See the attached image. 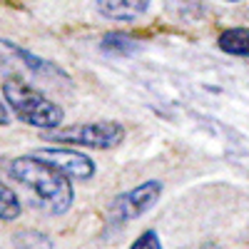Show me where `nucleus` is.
<instances>
[{
	"instance_id": "nucleus-1",
	"label": "nucleus",
	"mask_w": 249,
	"mask_h": 249,
	"mask_svg": "<svg viewBox=\"0 0 249 249\" xmlns=\"http://www.w3.org/2000/svg\"><path fill=\"white\" fill-rule=\"evenodd\" d=\"M10 177L20 184H25L33 192V197L45 207L53 214H62L72 207V187H70V177H65L62 172H57L53 164L43 162L35 155H23L15 157L8 167Z\"/></svg>"
},
{
	"instance_id": "nucleus-2",
	"label": "nucleus",
	"mask_w": 249,
	"mask_h": 249,
	"mask_svg": "<svg viewBox=\"0 0 249 249\" xmlns=\"http://www.w3.org/2000/svg\"><path fill=\"white\" fill-rule=\"evenodd\" d=\"M3 97L8 107L28 124L40 130H53L60 127L62 110L50 97H45L40 90L30 88L23 77H8L3 82Z\"/></svg>"
},
{
	"instance_id": "nucleus-3",
	"label": "nucleus",
	"mask_w": 249,
	"mask_h": 249,
	"mask_svg": "<svg viewBox=\"0 0 249 249\" xmlns=\"http://www.w3.org/2000/svg\"><path fill=\"white\" fill-rule=\"evenodd\" d=\"M43 137L50 142H68L82 144L92 150H112L124 140V130L117 122H88V124H70V127H53L43 130Z\"/></svg>"
},
{
	"instance_id": "nucleus-4",
	"label": "nucleus",
	"mask_w": 249,
	"mask_h": 249,
	"mask_svg": "<svg viewBox=\"0 0 249 249\" xmlns=\"http://www.w3.org/2000/svg\"><path fill=\"white\" fill-rule=\"evenodd\" d=\"M160 195H162V184L160 182H144V184L135 187V190L120 195L110 204V219L115 224H124L130 219H137L160 199Z\"/></svg>"
},
{
	"instance_id": "nucleus-5",
	"label": "nucleus",
	"mask_w": 249,
	"mask_h": 249,
	"mask_svg": "<svg viewBox=\"0 0 249 249\" xmlns=\"http://www.w3.org/2000/svg\"><path fill=\"white\" fill-rule=\"evenodd\" d=\"M30 155L40 157L43 162L53 164L57 172H62L70 179H90L95 175V162L82 155L77 150H65V147H40V150H33Z\"/></svg>"
},
{
	"instance_id": "nucleus-6",
	"label": "nucleus",
	"mask_w": 249,
	"mask_h": 249,
	"mask_svg": "<svg viewBox=\"0 0 249 249\" xmlns=\"http://www.w3.org/2000/svg\"><path fill=\"white\" fill-rule=\"evenodd\" d=\"M20 62L25 70H30L37 77H45V80H68L65 72H62L57 65H53L50 60L37 57L35 53L20 48L15 43H8V40H0V65H15Z\"/></svg>"
},
{
	"instance_id": "nucleus-7",
	"label": "nucleus",
	"mask_w": 249,
	"mask_h": 249,
	"mask_svg": "<svg viewBox=\"0 0 249 249\" xmlns=\"http://www.w3.org/2000/svg\"><path fill=\"white\" fill-rule=\"evenodd\" d=\"M95 3H97L100 15L124 23V20L140 18L144 10H147L150 0H95Z\"/></svg>"
},
{
	"instance_id": "nucleus-8",
	"label": "nucleus",
	"mask_w": 249,
	"mask_h": 249,
	"mask_svg": "<svg viewBox=\"0 0 249 249\" xmlns=\"http://www.w3.org/2000/svg\"><path fill=\"white\" fill-rule=\"evenodd\" d=\"M219 48L230 55H249V28H230L219 35Z\"/></svg>"
},
{
	"instance_id": "nucleus-9",
	"label": "nucleus",
	"mask_w": 249,
	"mask_h": 249,
	"mask_svg": "<svg viewBox=\"0 0 249 249\" xmlns=\"http://www.w3.org/2000/svg\"><path fill=\"white\" fill-rule=\"evenodd\" d=\"M20 217V199L5 182H0V222Z\"/></svg>"
},
{
	"instance_id": "nucleus-10",
	"label": "nucleus",
	"mask_w": 249,
	"mask_h": 249,
	"mask_svg": "<svg viewBox=\"0 0 249 249\" xmlns=\"http://www.w3.org/2000/svg\"><path fill=\"white\" fill-rule=\"evenodd\" d=\"M102 48H105L107 53H120V55H130V53H135L137 43H132V40H130L127 35L112 33V35H105V40H102Z\"/></svg>"
},
{
	"instance_id": "nucleus-11",
	"label": "nucleus",
	"mask_w": 249,
	"mask_h": 249,
	"mask_svg": "<svg viewBox=\"0 0 249 249\" xmlns=\"http://www.w3.org/2000/svg\"><path fill=\"white\" fill-rule=\"evenodd\" d=\"M135 247H137V249H140V247H155V249H160V239H157L155 232H144L140 239H135Z\"/></svg>"
},
{
	"instance_id": "nucleus-12",
	"label": "nucleus",
	"mask_w": 249,
	"mask_h": 249,
	"mask_svg": "<svg viewBox=\"0 0 249 249\" xmlns=\"http://www.w3.org/2000/svg\"><path fill=\"white\" fill-rule=\"evenodd\" d=\"M10 122V110L5 107V102L0 100V124H8Z\"/></svg>"
}]
</instances>
